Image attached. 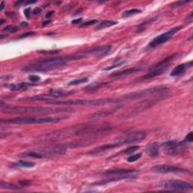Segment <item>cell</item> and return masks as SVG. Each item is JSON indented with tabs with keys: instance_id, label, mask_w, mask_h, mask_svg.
I'll list each match as a JSON object with an SVG mask.
<instances>
[{
	"instance_id": "44dd1931",
	"label": "cell",
	"mask_w": 193,
	"mask_h": 193,
	"mask_svg": "<svg viewBox=\"0 0 193 193\" xmlns=\"http://www.w3.org/2000/svg\"><path fill=\"white\" fill-rule=\"evenodd\" d=\"M20 157L25 158H43L42 155L38 151H27L20 153Z\"/></svg>"
},
{
	"instance_id": "52a82bcc",
	"label": "cell",
	"mask_w": 193,
	"mask_h": 193,
	"mask_svg": "<svg viewBox=\"0 0 193 193\" xmlns=\"http://www.w3.org/2000/svg\"><path fill=\"white\" fill-rule=\"evenodd\" d=\"M177 57V54H172L171 55L165 57V59H163L158 64L154 65L153 67L150 68L147 74L141 77V79H149V78H154L155 76H158L164 73V72L166 70L167 68L173 63V61Z\"/></svg>"
},
{
	"instance_id": "d6986e66",
	"label": "cell",
	"mask_w": 193,
	"mask_h": 193,
	"mask_svg": "<svg viewBox=\"0 0 193 193\" xmlns=\"http://www.w3.org/2000/svg\"><path fill=\"white\" fill-rule=\"evenodd\" d=\"M141 70V68L140 67H133V68H130V69H125V70H123L121 72H118V73H114V74L111 75L110 78H120L122 76H127V75L132 74V73H135L136 72H139Z\"/></svg>"
},
{
	"instance_id": "5bb4252c",
	"label": "cell",
	"mask_w": 193,
	"mask_h": 193,
	"mask_svg": "<svg viewBox=\"0 0 193 193\" xmlns=\"http://www.w3.org/2000/svg\"><path fill=\"white\" fill-rule=\"evenodd\" d=\"M111 50H112V45H107L86 51L85 52H84V54L85 55V57L88 55H92L97 58H101L107 56L111 52Z\"/></svg>"
},
{
	"instance_id": "9c48e42d",
	"label": "cell",
	"mask_w": 193,
	"mask_h": 193,
	"mask_svg": "<svg viewBox=\"0 0 193 193\" xmlns=\"http://www.w3.org/2000/svg\"><path fill=\"white\" fill-rule=\"evenodd\" d=\"M162 188L169 191L192 190L193 186L187 182L182 180H167L162 183Z\"/></svg>"
},
{
	"instance_id": "f35d334b",
	"label": "cell",
	"mask_w": 193,
	"mask_h": 193,
	"mask_svg": "<svg viewBox=\"0 0 193 193\" xmlns=\"http://www.w3.org/2000/svg\"><path fill=\"white\" fill-rule=\"evenodd\" d=\"M34 34H36L35 32H32V31H30V32H27L26 33H23V35H21L19 37V39H23V38H27V37H29V36H31L34 35Z\"/></svg>"
},
{
	"instance_id": "7dc6e473",
	"label": "cell",
	"mask_w": 193,
	"mask_h": 193,
	"mask_svg": "<svg viewBox=\"0 0 193 193\" xmlns=\"http://www.w3.org/2000/svg\"><path fill=\"white\" fill-rule=\"evenodd\" d=\"M7 15L8 16H10L11 18H14V17H15V14L14 12H9V13H7Z\"/></svg>"
},
{
	"instance_id": "7a4b0ae2",
	"label": "cell",
	"mask_w": 193,
	"mask_h": 193,
	"mask_svg": "<svg viewBox=\"0 0 193 193\" xmlns=\"http://www.w3.org/2000/svg\"><path fill=\"white\" fill-rule=\"evenodd\" d=\"M1 111L4 113L9 114H54L65 113V112H73L71 109H59V108H45V107H13L4 104L1 101Z\"/></svg>"
},
{
	"instance_id": "1f68e13d",
	"label": "cell",
	"mask_w": 193,
	"mask_h": 193,
	"mask_svg": "<svg viewBox=\"0 0 193 193\" xmlns=\"http://www.w3.org/2000/svg\"><path fill=\"white\" fill-rule=\"evenodd\" d=\"M125 64V61H122V62H119L118 63V64H113L112 65V66H107V67L103 68L102 70L103 71H109V70H112V69H115V68H117V67H119V66H122L123 64Z\"/></svg>"
},
{
	"instance_id": "ab89813d",
	"label": "cell",
	"mask_w": 193,
	"mask_h": 193,
	"mask_svg": "<svg viewBox=\"0 0 193 193\" xmlns=\"http://www.w3.org/2000/svg\"><path fill=\"white\" fill-rule=\"evenodd\" d=\"M24 15L27 17V19H30V15H31V8H27L24 10Z\"/></svg>"
},
{
	"instance_id": "f546056e",
	"label": "cell",
	"mask_w": 193,
	"mask_h": 193,
	"mask_svg": "<svg viewBox=\"0 0 193 193\" xmlns=\"http://www.w3.org/2000/svg\"><path fill=\"white\" fill-rule=\"evenodd\" d=\"M88 81V78H76V79L72 80L68 83V85H79L82 83H85Z\"/></svg>"
},
{
	"instance_id": "f1b7e54d",
	"label": "cell",
	"mask_w": 193,
	"mask_h": 193,
	"mask_svg": "<svg viewBox=\"0 0 193 193\" xmlns=\"http://www.w3.org/2000/svg\"><path fill=\"white\" fill-rule=\"evenodd\" d=\"M61 52V50H49V51H39L37 53L41 55H54V54H57Z\"/></svg>"
},
{
	"instance_id": "836d02e7",
	"label": "cell",
	"mask_w": 193,
	"mask_h": 193,
	"mask_svg": "<svg viewBox=\"0 0 193 193\" xmlns=\"http://www.w3.org/2000/svg\"><path fill=\"white\" fill-rule=\"evenodd\" d=\"M189 2H191V1H178V2H176L173 3V4L170 6V8H178V7L183 6V5L188 4Z\"/></svg>"
},
{
	"instance_id": "f6af8a7d",
	"label": "cell",
	"mask_w": 193,
	"mask_h": 193,
	"mask_svg": "<svg viewBox=\"0 0 193 193\" xmlns=\"http://www.w3.org/2000/svg\"><path fill=\"white\" fill-rule=\"evenodd\" d=\"M54 11H49V12H48L47 14H46V18H51V17H52V15H54Z\"/></svg>"
},
{
	"instance_id": "d590c367",
	"label": "cell",
	"mask_w": 193,
	"mask_h": 193,
	"mask_svg": "<svg viewBox=\"0 0 193 193\" xmlns=\"http://www.w3.org/2000/svg\"><path fill=\"white\" fill-rule=\"evenodd\" d=\"M192 141H193V133L191 131V132H189V134L187 135V136H186L185 141H183V143H185L186 144H187V142H189V143H192Z\"/></svg>"
},
{
	"instance_id": "8992f818",
	"label": "cell",
	"mask_w": 193,
	"mask_h": 193,
	"mask_svg": "<svg viewBox=\"0 0 193 193\" xmlns=\"http://www.w3.org/2000/svg\"><path fill=\"white\" fill-rule=\"evenodd\" d=\"M62 118L53 117H20L13 118L9 119H2V123L6 124H51L57 123L62 120Z\"/></svg>"
},
{
	"instance_id": "e0dca14e",
	"label": "cell",
	"mask_w": 193,
	"mask_h": 193,
	"mask_svg": "<svg viewBox=\"0 0 193 193\" xmlns=\"http://www.w3.org/2000/svg\"><path fill=\"white\" fill-rule=\"evenodd\" d=\"M146 153L149 156L152 157V158H155V157L158 156L159 155V145L156 142L152 143L149 144L146 147Z\"/></svg>"
},
{
	"instance_id": "e575fe53",
	"label": "cell",
	"mask_w": 193,
	"mask_h": 193,
	"mask_svg": "<svg viewBox=\"0 0 193 193\" xmlns=\"http://www.w3.org/2000/svg\"><path fill=\"white\" fill-rule=\"evenodd\" d=\"M142 155L141 154H136V155H133L129 156L128 158H127V161L128 162H134L136 161H137L138 159L141 158Z\"/></svg>"
},
{
	"instance_id": "4dcf8cb0",
	"label": "cell",
	"mask_w": 193,
	"mask_h": 193,
	"mask_svg": "<svg viewBox=\"0 0 193 193\" xmlns=\"http://www.w3.org/2000/svg\"><path fill=\"white\" fill-rule=\"evenodd\" d=\"M140 149L139 146H130V147L127 148L125 150L122 152L123 154H125V155H130V154H133L134 153H135L136 151H137L138 149Z\"/></svg>"
},
{
	"instance_id": "277c9868",
	"label": "cell",
	"mask_w": 193,
	"mask_h": 193,
	"mask_svg": "<svg viewBox=\"0 0 193 193\" xmlns=\"http://www.w3.org/2000/svg\"><path fill=\"white\" fill-rule=\"evenodd\" d=\"M46 103L54 104L58 106H69V105H82V106H105L109 104H117L122 103V97L120 98H104L94 99V100H55L54 99H48Z\"/></svg>"
},
{
	"instance_id": "484cf974",
	"label": "cell",
	"mask_w": 193,
	"mask_h": 193,
	"mask_svg": "<svg viewBox=\"0 0 193 193\" xmlns=\"http://www.w3.org/2000/svg\"><path fill=\"white\" fill-rule=\"evenodd\" d=\"M0 187L1 189H9V190H19L20 189V187H18V186L10 183H6L2 180L1 181V183H0Z\"/></svg>"
},
{
	"instance_id": "2e32d148",
	"label": "cell",
	"mask_w": 193,
	"mask_h": 193,
	"mask_svg": "<svg viewBox=\"0 0 193 193\" xmlns=\"http://www.w3.org/2000/svg\"><path fill=\"white\" fill-rule=\"evenodd\" d=\"M192 67V61L186 63V64H182L176 66L175 68L170 73L171 76H178L180 75L183 74L185 71L188 69H190Z\"/></svg>"
},
{
	"instance_id": "f907efd6",
	"label": "cell",
	"mask_w": 193,
	"mask_h": 193,
	"mask_svg": "<svg viewBox=\"0 0 193 193\" xmlns=\"http://www.w3.org/2000/svg\"><path fill=\"white\" fill-rule=\"evenodd\" d=\"M50 23V21H49V20H48V21H46V22H45V23H43V24H47V23Z\"/></svg>"
},
{
	"instance_id": "b9f144b4",
	"label": "cell",
	"mask_w": 193,
	"mask_h": 193,
	"mask_svg": "<svg viewBox=\"0 0 193 193\" xmlns=\"http://www.w3.org/2000/svg\"><path fill=\"white\" fill-rule=\"evenodd\" d=\"M41 12H42V9H41L40 8H36L33 10V11H32V14H33L34 15H38Z\"/></svg>"
},
{
	"instance_id": "8d00e7d4",
	"label": "cell",
	"mask_w": 193,
	"mask_h": 193,
	"mask_svg": "<svg viewBox=\"0 0 193 193\" xmlns=\"http://www.w3.org/2000/svg\"><path fill=\"white\" fill-rule=\"evenodd\" d=\"M97 23V20H88V21L85 22V23H84L83 24H82V25H81V27H88V26H90V25L94 24V23Z\"/></svg>"
},
{
	"instance_id": "d4e9b609",
	"label": "cell",
	"mask_w": 193,
	"mask_h": 193,
	"mask_svg": "<svg viewBox=\"0 0 193 193\" xmlns=\"http://www.w3.org/2000/svg\"><path fill=\"white\" fill-rule=\"evenodd\" d=\"M107 83H102V82H97V83H93L91 85H88V86L83 88V90H86V91H93V90H96L99 88H100L101 87H103V85H107Z\"/></svg>"
},
{
	"instance_id": "7402d4cb",
	"label": "cell",
	"mask_w": 193,
	"mask_h": 193,
	"mask_svg": "<svg viewBox=\"0 0 193 193\" xmlns=\"http://www.w3.org/2000/svg\"><path fill=\"white\" fill-rule=\"evenodd\" d=\"M34 84L30 83H19V84H12V85H8V88L11 90H20L27 89L30 87L34 86Z\"/></svg>"
},
{
	"instance_id": "4fadbf2b",
	"label": "cell",
	"mask_w": 193,
	"mask_h": 193,
	"mask_svg": "<svg viewBox=\"0 0 193 193\" xmlns=\"http://www.w3.org/2000/svg\"><path fill=\"white\" fill-rule=\"evenodd\" d=\"M152 171L155 172V173H160V174H167V173H184L187 172V170L184 169L180 168V167L172 166V165H155V166L153 167L151 169Z\"/></svg>"
},
{
	"instance_id": "30bf717a",
	"label": "cell",
	"mask_w": 193,
	"mask_h": 193,
	"mask_svg": "<svg viewBox=\"0 0 193 193\" xmlns=\"http://www.w3.org/2000/svg\"><path fill=\"white\" fill-rule=\"evenodd\" d=\"M182 28H183L182 26L174 27V28L169 30L168 31L164 32V33L161 34V35L155 37V38L153 39L151 42H150L149 46L151 48H155V47H156V46L160 45H162V44L165 43V42H166L168 39H170V38H171L174 35H175L177 32H178L179 31H180Z\"/></svg>"
},
{
	"instance_id": "681fc988",
	"label": "cell",
	"mask_w": 193,
	"mask_h": 193,
	"mask_svg": "<svg viewBox=\"0 0 193 193\" xmlns=\"http://www.w3.org/2000/svg\"><path fill=\"white\" fill-rule=\"evenodd\" d=\"M7 36V35L6 34H5V35H3V34H2L1 36H0V39H4V38H6V37Z\"/></svg>"
},
{
	"instance_id": "bcb514c9",
	"label": "cell",
	"mask_w": 193,
	"mask_h": 193,
	"mask_svg": "<svg viewBox=\"0 0 193 193\" xmlns=\"http://www.w3.org/2000/svg\"><path fill=\"white\" fill-rule=\"evenodd\" d=\"M5 8V2H1V5H0V11H2L3 9H4Z\"/></svg>"
},
{
	"instance_id": "d6a6232c",
	"label": "cell",
	"mask_w": 193,
	"mask_h": 193,
	"mask_svg": "<svg viewBox=\"0 0 193 193\" xmlns=\"http://www.w3.org/2000/svg\"><path fill=\"white\" fill-rule=\"evenodd\" d=\"M18 27H13L11 25H8L6 27L3 28V31L4 32H15L18 30Z\"/></svg>"
},
{
	"instance_id": "60d3db41",
	"label": "cell",
	"mask_w": 193,
	"mask_h": 193,
	"mask_svg": "<svg viewBox=\"0 0 193 193\" xmlns=\"http://www.w3.org/2000/svg\"><path fill=\"white\" fill-rule=\"evenodd\" d=\"M19 183L22 186V187H27V186L30 185L31 183H30V181H27V180H20Z\"/></svg>"
},
{
	"instance_id": "7c38bea8",
	"label": "cell",
	"mask_w": 193,
	"mask_h": 193,
	"mask_svg": "<svg viewBox=\"0 0 193 193\" xmlns=\"http://www.w3.org/2000/svg\"><path fill=\"white\" fill-rule=\"evenodd\" d=\"M185 145L186 143H184L183 142L179 143L177 141H168L162 144V148L167 155H177L180 151L181 148L183 147Z\"/></svg>"
},
{
	"instance_id": "ba28073f",
	"label": "cell",
	"mask_w": 193,
	"mask_h": 193,
	"mask_svg": "<svg viewBox=\"0 0 193 193\" xmlns=\"http://www.w3.org/2000/svg\"><path fill=\"white\" fill-rule=\"evenodd\" d=\"M167 91V88L165 86H157L153 88H148L146 90H137V91L132 92L125 96H122V99L123 101H130V100H135L138 99L143 98V97H149L150 95L161 94Z\"/></svg>"
},
{
	"instance_id": "816d5d0a",
	"label": "cell",
	"mask_w": 193,
	"mask_h": 193,
	"mask_svg": "<svg viewBox=\"0 0 193 193\" xmlns=\"http://www.w3.org/2000/svg\"><path fill=\"white\" fill-rule=\"evenodd\" d=\"M3 22H4V20H3V19H1V22H0V24H2Z\"/></svg>"
},
{
	"instance_id": "cb8c5ba5",
	"label": "cell",
	"mask_w": 193,
	"mask_h": 193,
	"mask_svg": "<svg viewBox=\"0 0 193 193\" xmlns=\"http://www.w3.org/2000/svg\"><path fill=\"white\" fill-rule=\"evenodd\" d=\"M117 23L118 22L114 21V20H103V21L100 22V23L97 25L96 27H95V30H102V29L107 28V27L114 26V25L117 24Z\"/></svg>"
},
{
	"instance_id": "9a60e30c",
	"label": "cell",
	"mask_w": 193,
	"mask_h": 193,
	"mask_svg": "<svg viewBox=\"0 0 193 193\" xmlns=\"http://www.w3.org/2000/svg\"><path fill=\"white\" fill-rule=\"evenodd\" d=\"M138 173L136 170H130V169H117V170H107L104 173V175H115L119 177H128L133 176V174Z\"/></svg>"
},
{
	"instance_id": "74e56055",
	"label": "cell",
	"mask_w": 193,
	"mask_h": 193,
	"mask_svg": "<svg viewBox=\"0 0 193 193\" xmlns=\"http://www.w3.org/2000/svg\"><path fill=\"white\" fill-rule=\"evenodd\" d=\"M29 78L32 82H38L40 81V77L39 76H36V75H32V76L29 77Z\"/></svg>"
},
{
	"instance_id": "c3c4849f",
	"label": "cell",
	"mask_w": 193,
	"mask_h": 193,
	"mask_svg": "<svg viewBox=\"0 0 193 193\" xmlns=\"http://www.w3.org/2000/svg\"><path fill=\"white\" fill-rule=\"evenodd\" d=\"M23 2H23V1H18V2H15V6H19L20 4H22V3H23Z\"/></svg>"
},
{
	"instance_id": "7bdbcfd3",
	"label": "cell",
	"mask_w": 193,
	"mask_h": 193,
	"mask_svg": "<svg viewBox=\"0 0 193 193\" xmlns=\"http://www.w3.org/2000/svg\"><path fill=\"white\" fill-rule=\"evenodd\" d=\"M192 18H193V13L191 12L190 14H189V16L187 18V23H190V22L192 21Z\"/></svg>"
},
{
	"instance_id": "603a6c76",
	"label": "cell",
	"mask_w": 193,
	"mask_h": 193,
	"mask_svg": "<svg viewBox=\"0 0 193 193\" xmlns=\"http://www.w3.org/2000/svg\"><path fill=\"white\" fill-rule=\"evenodd\" d=\"M133 176H128V177H120L119 178H113V179H110V180H103V181H100V183H96L94 185L95 186H102V185H105V184H108L110 183H113V182H117V181L119 180H128V179H133Z\"/></svg>"
},
{
	"instance_id": "ffe728a7",
	"label": "cell",
	"mask_w": 193,
	"mask_h": 193,
	"mask_svg": "<svg viewBox=\"0 0 193 193\" xmlns=\"http://www.w3.org/2000/svg\"><path fill=\"white\" fill-rule=\"evenodd\" d=\"M119 108H122V106H119V107H116L115 109H112V110H105L103 111V112H97L95 114H92L91 116H90V119H100V118H103L105 117V116L107 115H110L111 114H112L113 112H115L119 110Z\"/></svg>"
},
{
	"instance_id": "6da1fadb",
	"label": "cell",
	"mask_w": 193,
	"mask_h": 193,
	"mask_svg": "<svg viewBox=\"0 0 193 193\" xmlns=\"http://www.w3.org/2000/svg\"><path fill=\"white\" fill-rule=\"evenodd\" d=\"M84 57L82 54H70V55L66 56V57H53L49 59L39 60L36 61L33 64H31L28 66H24L22 68L21 70L24 73H31V72H50L54 69H57L61 66H64L66 63L71 61H76V60L82 59Z\"/></svg>"
},
{
	"instance_id": "4316f807",
	"label": "cell",
	"mask_w": 193,
	"mask_h": 193,
	"mask_svg": "<svg viewBox=\"0 0 193 193\" xmlns=\"http://www.w3.org/2000/svg\"><path fill=\"white\" fill-rule=\"evenodd\" d=\"M142 11L141 9H137V8H133V9L127 10V11H124L122 13L123 18H128V17L132 16V15H137V14H141Z\"/></svg>"
},
{
	"instance_id": "83f0119b",
	"label": "cell",
	"mask_w": 193,
	"mask_h": 193,
	"mask_svg": "<svg viewBox=\"0 0 193 193\" xmlns=\"http://www.w3.org/2000/svg\"><path fill=\"white\" fill-rule=\"evenodd\" d=\"M16 165L18 166L21 167H26V168H31L35 166V164L32 163V162H24V161H19L17 162Z\"/></svg>"
},
{
	"instance_id": "5b68a950",
	"label": "cell",
	"mask_w": 193,
	"mask_h": 193,
	"mask_svg": "<svg viewBox=\"0 0 193 193\" xmlns=\"http://www.w3.org/2000/svg\"><path fill=\"white\" fill-rule=\"evenodd\" d=\"M146 132H137L134 134H131V135L128 136L127 137L120 140V141H117L115 142H113V143H107V144H104L103 146H98V147L93 149L90 150L88 154L91 155H98L100 154V153H104V152L107 151V150L119 147V146H122L124 144H130V143L141 141L146 137Z\"/></svg>"
},
{
	"instance_id": "8fae6325",
	"label": "cell",
	"mask_w": 193,
	"mask_h": 193,
	"mask_svg": "<svg viewBox=\"0 0 193 193\" xmlns=\"http://www.w3.org/2000/svg\"><path fill=\"white\" fill-rule=\"evenodd\" d=\"M68 146L64 144L54 145V146H48V147L43 148L42 149L38 150L39 153L42 155V156H57V155H63L66 153Z\"/></svg>"
},
{
	"instance_id": "ac0fdd59",
	"label": "cell",
	"mask_w": 193,
	"mask_h": 193,
	"mask_svg": "<svg viewBox=\"0 0 193 193\" xmlns=\"http://www.w3.org/2000/svg\"><path fill=\"white\" fill-rule=\"evenodd\" d=\"M74 94V91H69V90H64L61 89H51L49 90L48 94L52 97L53 99L58 98V97H64L66 96Z\"/></svg>"
},
{
	"instance_id": "ee69618b",
	"label": "cell",
	"mask_w": 193,
	"mask_h": 193,
	"mask_svg": "<svg viewBox=\"0 0 193 193\" xmlns=\"http://www.w3.org/2000/svg\"><path fill=\"white\" fill-rule=\"evenodd\" d=\"M82 18H78V19L72 20V23H73V24H76V23H79L80 22L82 21Z\"/></svg>"
},
{
	"instance_id": "3957f363",
	"label": "cell",
	"mask_w": 193,
	"mask_h": 193,
	"mask_svg": "<svg viewBox=\"0 0 193 193\" xmlns=\"http://www.w3.org/2000/svg\"><path fill=\"white\" fill-rule=\"evenodd\" d=\"M167 96H168V94L165 92V93L157 95L156 97H153L150 99H146V100H143V101L136 103L133 106H131L130 108H128V110L124 111L119 118L122 119V120H124V119H128L129 118L139 115L141 112L152 108L156 103L165 100V98H167Z\"/></svg>"
}]
</instances>
